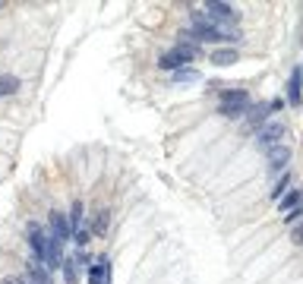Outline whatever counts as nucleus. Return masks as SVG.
I'll list each match as a JSON object with an SVG mask.
<instances>
[{
    "label": "nucleus",
    "mask_w": 303,
    "mask_h": 284,
    "mask_svg": "<svg viewBox=\"0 0 303 284\" xmlns=\"http://www.w3.org/2000/svg\"><path fill=\"white\" fill-rule=\"evenodd\" d=\"M249 95L243 89H228V92H221V105H218V114L221 117H231V120H237V117H243L246 111H249Z\"/></svg>",
    "instance_id": "f257e3e1"
},
{
    "label": "nucleus",
    "mask_w": 303,
    "mask_h": 284,
    "mask_svg": "<svg viewBox=\"0 0 303 284\" xmlns=\"http://www.w3.org/2000/svg\"><path fill=\"white\" fill-rule=\"evenodd\" d=\"M196 54H199V48H189V45H180V41H177L171 51H164V54L158 57V66H161V70H171V73H174V70H180V66L193 63Z\"/></svg>",
    "instance_id": "f03ea898"
},
{
    "label": "nucleus",
    "mask_w": 303,
    "mask_h": 284,
    "mask_svg": "<svg viewBox=\"0 0 303 284\" xmlns=\"http://www.w3.org/2000/svg\"><path fill=\"white\" fill-rule=\"evenodd\" d=\"M284 133H288V126H284L281 120H268L262 130L256 133V149L259 152H268V149H275V145H281Z\"/></svg>",
    "instance_id": "7ed1b4c3"
},
{
    "label": "nucleus",
    "mask_w": 303,
    "mask_h": 284,
    "mask_svg": "<svg viewBox=\"0 0 303 284\" xmlns=\"http://www.w3.org/2000/svg\"><path fill=\"white\" fill-rule=\"evenodd\" d=\"M202 13H205V19H209L212 25H234L240 19V13L234 10L231 3H221V0H209Z\"/></svg>",
    "instance_id": "20e7f679"
},
{
    "label": "nucleus",
    "mask_w": 303,
    "mask_h": 284,
    "mask_svg": "<svg viewBox=\"0 0 303 284\" xmlns=\"http://www.w3.org/2000/svg\"><path fill=\"white\" fill-rule=\"evenodd\" d=\"M25 237H29V246H32V259L45 262V246H48V234L41 230V225L32 221L29 227H25Z\"/></svg>",
    "instance_id": "39448f33"
},
{
    "label": "nucleus",
    "mask_w": 303,
    "mask_h": 284,
    "mask_svg": "<svg viewBox=\"0 0 303 284\" xmlns=\"http://www.w3.org/2000/svg\"><path fill=\"white\" fill-rule=\"evenodd\" d=\"M48 237L60 240V243H66V240L73 237L70 234V221H66L63 212H51V218H48Z\"/></svg>",
    "instance_id": "423d86ee"
},
{
    "label": "nucleus",
    "mask_w": 303,
    "mask_h": 284,
    "mask_svg": "<svg viewBox=\"0 0 303 284\" xmlns=\"http://www.w3.org/2000/svg\"><path fill=\"white\" fill-rule=\"evenodd\" d=\"M63 259H66V256H63V243L54 240V237H48V246H45V265H48V272L60 269Z\"/></svg>",
    "instance_id": "0eeeda50"
},
{
    "label": "nucleus",
    "mask_w": 303,
    "mask_h": 284,
    "mask_svg": "<svg viewBox=\"0 0 303 284\" xmlns=\"http://www.w3.org/2000/svg\"><path fill=\"white\" fill-rule=\"evenodd\" d=\"M89 284H111V262H108V256H101L95 265H89Z\"/></svg>",
    "instance_id": "6e6552de"
},
{
    "label": "nucleus",
    "mask_w": 303,
    "mask_h": 284,
    "mask_svg": "<svg viewBox=\"0 0 303 284\" xmlns=\"http://www.w3.org/2000/svg\"><path fill=\"white\" fill-rule=\"evenodd\" d=\"M288 101L291 108H300L303 105V79H300V70H294L291 73V79H288Z\"/></svg>",
    "instance_id": "1a4fd4ad"
},
{
    "label": "nucleus",
    "mask_w": 303,
    "mask_h": 284,
    "mask_svg": "<svg viewBox=\"0 0 303 284\" xmlns=\"http://www.w3.org/2000/svg\"><path fill=\"white\" fill-rule=\"evenodd\" d=\"M268 114H272V108L268 105H249V111H246V126L249 130H262V126L268 123Z\"/></svg>",
    "instance_id": "9d476101"
},
{
    "label": "nucleus",
    "mask_w": 303,
    "mask_h": 284,
    "mask_svg": "<svg viewBox=\"0 0 303 284\" xmlns=\"http://www.w3.org/2000/svg\"><path fill=\"white\" fill-rule=\"evenodd\" d=\"M265 161H268V168H272V170H281L284 165H288V161H291V149H288V145H275V149H268L265 152Z\"/></svg>",
    "instance_id": "9b49d317"
},
{
    "label": "nucleus",
    "mask_w": 303,
    "mask_h": 284,
    "mask_svg": "<svg viewBox=\"0 0 303 284\" xmlns=\"http://www.w3.org/2000/svg\"><path fill=\"white\" fill-rule=\"evenodd\" d=\"M25 275H29V284H51L48 265L38 262V259H29V265H25Z\"/></svg>",
    "instance_id": "f8f14e48"
},
{
    "label": "nucleus",
    "mask_w": 303,
    "mask_h": 284,
    "mask_svg": "<svg viewBox=\"0 0 303 284\" xmlns=\"http://www.w3.org/2000/svg\"><path fill=\"white\" fill-rule=\"evenodd\" d=\"M297 205H303V193H300V189H288V193H284L281 199H278V212H281V215H288V212L297 209Z\"/></svg>",
    "instance_id": "ddd939ff"
},
{
    "label": "nucleus",
    "mask_w": 303,
    "mask_h": 284,
    "mask_svg": "<svg viewBox=\"0 0 303 284\" xmlns=\"http://www.w3.org/2000/svg\"><path fill=\"white\" fill-rule=\"evenodd\" d=\"M209 63H215V66H231V63H237V48H218V51H212Z\"/></svg>",
    "instance_id": "4468645a"
},
{
    "label": "nucleus",
    "mask_w": 303,
    "mask_h": 284,
    "mask_svg": "<svg viewBox=\"0 0 303 284\" xmlns=\"http://www.w3.org/2000/svg\"><path fill=\"white\" fill-rule=\"evenodd\" d=\"M16 92H19V79L13 73H0V98H10Z\"/></svg>",
    "instance_id": "2eb2a0df"
},
{
    "label": "nucleus",
    "mask_w": 303,
    "mask_h": 284,
    "mask_svg": "<svg viewBox=\"0 0 303 284\" xmlns=\"http://www.w3.org/2000/svg\"><path fill=\"white\" fill-rule=\"evenodd\" d=\"M66 221H70V234L73 230H79V227H85L82 221H85V205L82 202H73V209H70V215H66Z\"/></svg>",
    "instance_id": "dca6fc26"
},
{
    "label": "nucleus",
    "mask_w": 303,
    "mask_h": 284,
    "mask_svg": "<svg viewBox=\"0 0 303 284\" xmlns=\"http://www.w3.org/2000/svg\"><path fill=\"white\" fill-rule=\"evenodd\" d=\"M108 227H111V212H108V209H98V212H95V221H92V230H95L98 237H105Z\"/></svg>",
    "instance_id": "f3484780"
},
{
    "label": "nucleus",
    "mask_w": 303,
    "mask_h": 284,
    "mask_svg": "<svg viewBox=\"0 0 303 284\" xmlns=\"http://www.w3.org/2000/svg\"><path fill=\"white\" fill-rule=\"evenodd\" d=\"M76 265H79V259H63V278H66V284H76L79 281V272H76Z\"/></svg>",
    "instance_id": "a211bd4d"
},
{
    "label": "nucleus",
    "mask_w": 303,
    "mask_h": 284,
    "mask_svg": "<svg viewBox=\"0 0 303 284\" xmlns=\"http://www.w3.org/2000/svg\"><path fill=\"white\" fill-rule=\"evenodd\" d=\"M199 73L193 70V66H180V70H174V82H196Z\"/></svg>",
    "instance_id": "6ab92c4d"
},
{
    "label": "nucleus",
    "mask_w": 303,
    "mask_h": 284,
    "mask_svg": "<svg viewBox=\"0 0 303 284\" xmlns=\"http://www.w3.org/2000/svg\"><path fill=\"white\" fill-rule=\"evenodd\" d=\"M281 218H284V225H288V227H294V225H300V221H303V205H297V209H294V212H288V215H281Z\"/></svg>",
    "instance_id": "aec40b11"
},
{
    "label": "nucleus",
    "mask_w": 303,
    "mask_h": 284,
    "mask_svg": "<svg viewBox=\"0 0 303 284\" xmlns=\"http://www.w3.org/2000/svg\"><path fill=\"white\" fill-rule=\"evenodd\" d=\"M288 186H291V177H288V174H284V177L278 180V183H275V186H272V196H275V199H281V196H284V193H288Z\"/></svg>",
    "instance_id": "412c9836"
},
{
    "label": "nucleus",
    "mask_w": 303,
    "mask_h": 284,
    "mask_svg": "<svg viewBox=\"0 0 303 284\" xmlns=\"http://www.w3.org/2000/svg\"><path fill=\"white\" fill-rule=\"evenodd\" d=\"M291 240H294L297 246H303V221H300V225H294V227H291Z\"/></svg>",
    "instance_id": "4be33fe9"
},
{
    "label": "nucleus",
    "mask_w": 303,
    "mask_h": 284,
    "mask_svg": "<svg viewBox=\"0 0 303 284\" xmlns=\"http://www.w3.org/2000/svg\"><path fill=\"white\" fill-rule=\"evenodd\" d=\"M73 237H76V243H79V246H85V243H89V227H79V230H73Z\"/></svg>",
    "instance_id": "5701e85b"
},
{
    "label": "nucleus",
    "mask_w": 303,
    "mask_h": 284,
    "mask_svg": "<svg viewBox=\"0 0 303 284\" xmlns=\"http://www.w3.org/2000/svg\"><path fill=\"white\" fill-rule=\"evenodd\" d=\"M3 284H29V278H22V275H10V278H3Z\"/></svg>",
    "instance_id": "b1692460"
}]
</instances>
